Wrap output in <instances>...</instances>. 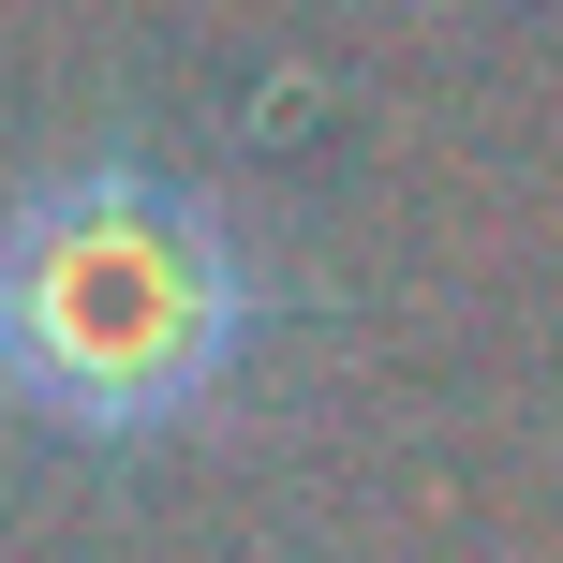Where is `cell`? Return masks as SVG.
I'll use <instances>...</instances> for the list:
<instances>
[{
	"mask_svg": "<svg viewBox=\"0 0 563 563\" xmlns=\"http://www.w3.org/2000/svg\"><path fill=\"white\" fill-rule=\"evenodd\" d=\"M267 341V267L223 194L148 148L45 164L0 208V400L59 445H164L223 416Z\"/></svg>",
	"mask_w": 563,
	"mask_h": 563,
	"instance_id": "obj_1",
	"label": "cell"
}]
</instances>
